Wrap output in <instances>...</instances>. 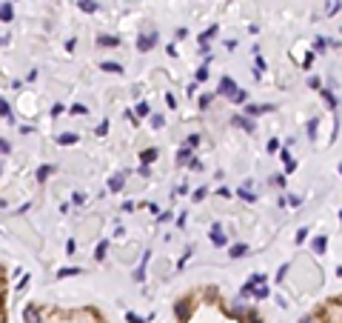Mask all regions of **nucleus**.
Masks as SVG:
<instances>
[{"mask_svg":"<svg viewBox=\"0 0 342 323\" xmlns=\"http://www.w3.org/2000/svg\"><path fill=\"white\" fill-rule=\"evenodd\" d=\"M123 183H126V174H123V172H117L112 180H109V189H112V192H120V189H123Z\"/></svg>","mask_w":342,"mask_h":323,"instance_id":"3","label":"nucleus"},{"mask_svg":"<svg viewBox=\"0 0 342 323\" xmlns=\"http://www.w3.org/2000/svg\"><path fill=\"white\" fill-rule=\"evenodd\" d=\"M322 98H325V103H328V106H331V109L337 106V98L331 95V89H325V92H322Z\"/></svg>","mask_w":342,"mask_h":323,"instance_id":"23","label":"nucleus"},{"mask_svg":"<svg viewBox=\"0 0 342 323\" xmlns=\"http://www.w3.org/2000/svg\"><path fill=\"white\" fill-rule=\"evenodd\" d=\"M197 143H200V137H197V135L185 137V149H191V146H197Z\"/></svg>","mask_w":342,"mask_h":323,"instance_id":"26","label":"nucleus"},{"mask_svg":"<svg viewBox=\"0 0 342 323\" xmlns=\"http://www.w3.org/2000/svg\"><path fill=\"white\" fill-rule=\"evenodd\" d=\"M234 92H237L234 80H231V77H223V80H220V89H217V95H226V98H231Z\"/></svg>","mask_w":342,"mask_h":323,"instance_id":"1","label":"nucleus"},{"mask_svg":"<svg viewBox=\"0 0 342 323\" xmlns=\"http://www.w3.org/2000/svg\"><path fill=\"white\" fill-rule=\"evenodd\" d=\"M0 274H3V269H0Z\"/></svg>","mask_w":342,"mask_h":323,"instance_id":"35","label":"nucleus"},{"mask_svg":"<svg viewBox=\"0 0 342 323\" xmlns=\"http://www.w3.org/2000/svg\"><path fill=\"white\" fill-rule=\"evenodd\" d=\"M71 112H74V115H86V106H80V103H77V106H71Z\"/></svg>","mask_w":342,"mask_h":323,"instance_id":"30","label":"nucleus"},{"mask_svg":"<svg viewBox=\"0 0 342 323\" xmlns=\"http://www.w3.org/2000/svg\"><path fill=\"white\" fill-rule=\"evenodd\" d=\"M177 160H180V163H188V160H191V152H188V149H180Z\"/></svg>","mask_w":342,"mask_h":323,"instance_id":"21","label":"nucleus"},{"mask_svg":"<svg viewBox=\"0 0 342 323\" xmlns=\"http://www.w3.org/2000/svg\"><path fill=\"white\" fill-rule=\"evenodd\" d=\"M234 123H237V126H243L245 132H251V129H254V123H251V120H245V118H234Z\"/></svg>","mask_w":342,"mask_h":323,"instance_id":"18","label":"nucleus"},{"mask_svg":"<svg viewBox=\"0 0 342 323\" xmlns=\"http://www.w3.org/2000/svg\"><path fill=\"white\" fill-rule=\"evenodd\" d=\"M282 163H285V172H294V166H296V163L291 160V154L285 152V149H282Z\"/></svg>","mask_w":342,"mask_h":323,"instance_id":"16","label":"nucleus"},{"mask_svg":"<svg viewBox=\"0 0 342 323\" xmlns=\"http://www.w3.org/2000/svg\"><path fill=\"white\" fill-rule=\"evenodd\" d=\"M51 172H54V166H40V169H37V180H40V183H43V180H46V177H49Z\"/></svg>","mask_w":342,"mask_h":323,"instance_id":"13","label":"nucleus"},{"mask_svg":"<svg viewBox=\"0 0 342 323\" xmlns=\"http://www.w3.org/2000/svg\"><path fill=\"white\" fill-rule=\"evenodd\" d=\"M23 318H26V323H43V318H40V312L34 306H29L26 312H23Z\"/></svg>","mask_w":342,"mask_h":323,"instance_id":"5","label":"nucleus"},{"mask_svg":"<svg viewBox=\"0 0 342 323\" xmlns=\"http://www.w3.org/2000/svg\"><path fill=\"white\" fill-rule=\"evenodd\" d=\"M126 318H129V323H143V321H140V318H137V315H134V312H129Z\"/></svg>","mask_w":342,"mask_h":323,"instance_id":"33","label":"nucleus"},{"mask_svg":"<svg viewBox=\"0 0 342 323\" xmlns=\"http://www.w3.org/2000/svg\"><path fill=\"white\" fill-rule=\"evenodd\" d=\"M71 274H80L77 266H68V269H57V277H71Z\"/></svg>","mask_w":342,"mask_h":323,"instance_id":"14","label":"nucleus"},{"mask_svg":"<svg viewBox=\"0 0 342 323\" xmlns=\"http://www.w3.org/2000/svg\"><path fill=\"white\" fill-rule=\"evenodd\" d=\"M245 98H248V92H243V89H237V92L231 95V103H245Z\"/></svg>","mask_w":342,"mask_h":323,"instance_id":"15","label":"nucleus"},{"mask_svg":"<svg viewBox=\"0 0 342 323\" xmlns=\"http://www.w3.org/2000/svg\"><path fill=\"white\" fill-rule=\"evenodd\" d=\"M314 252H317V255H322V252H325V238H317V240H314Z\"/></svg>","mask_w":342,"mask_h":323,"instance_id":"19","label":"nucleus"},{"mask_svg":"<svg viewBox=\"0 0 342 323\" xmlns=\"http://www.w3.org/2000/svg\"><path fill=\"white\" fill-rule=\"evenodd\" d=\"M248 252V246L245 243H237V246H231V257H243Z\"/></svg>","mask_w":342,"mask_h":323,"instance_id":"12","label":"nucleus"},{"mask_svg":"<svg viewBox=\"0 0 342 323\" xmlns=\"http://www.w3.org/2000/svg\"><path fill=\"white\" fill-rule=\"evenodd\" d=\"M154 43H157V34H148V37L143 34V37L137 40V49H140V51H148L151 46H154Z\"/></svg>","mask_w":342,"mask_h":323,"instance_id":"2","label":"nucleus"},{"mask_svg":"<svg viewBox=\"0 0 342 323\" xmlns=\"http://www.w3.org/2000/svg\"><path fill=\"white\" fill-rule=\"evenodd\" d=\"M106 132H109V123L103 120V123H100V126H97V135H106Z\"/></svg>","mask_w":342,"mask_h":323,"instance_id":"31","label":"nucleus"},{"mask_svg":"<svg viewBox=\"0 0 342 323\" xmlns=\"http://www.w3.org/2000/svg\"><path fill=\"white\" fill-rule=\"evenodd\" d=\"M106 249H109V243L103 240V243H100V246H97V260H103V255H106Z\"/></svg>","mask_w":342,"mask_h":323,"instance_id":"27","label":"nucleus"},{"mask_svg":"<svg viewBox=\"0 0 342 323\" xmlns=\"http://www.w3.org/2000/svg\"><path fill=\"white\" fill-rule=\"evenodd\" d=\"M140 157H143V163H151V160H157V149H146Z\"/></svg>","mask_w":342,"mask_h":323,"instance_id":"17","label":"nucleus"},{"mask_svg":"<svg viewBox=\"0 0 342 323\" xmlns=\"http://www.w3.org/2000/svg\"><path fill=\"white\" fill-rule=\"evenodd\" d=\"M12 17H15V9H12V3H3V6H0V20H3V23H9Z\"/></svg>","mask_w":342,"mask_h":323,"instance_id":"6","label":"nucleus"},{"mask_svg":"<svg viewBox=\"0 0 342 323\" xmlns=\"http://www.w3.org/2000/svg\"><path fill=\"white\" fill-rule=\"evenodd\" d=\"M0 115H3V118H9V120H12V109H9V103L3 100V98H0Z\"/></svg>","mask_w":342,"mask_h":323,"instance_id":"20","label":"nucleus"},{"mask_svg":"<svg viewBox=\"0 0 342 323\" xmlns=\"http://www.w3.org/2000/svg\"><path fill=\"white\" fill-rule=\"evenodd\" d=\"M214 34H217V26H211L208 32H203V34H200V46H208V40H211Z\"/></svg>","mask_w":342,"mask_h":323,"instance_id":"10","label":"nucleus"},{"mask_svg":"<svg viewBox=\"0 0 342 323\" xmlns=\"http://www.w3.org/2000/svg\"><path fill=\"white\" fill-rule=\"evenodd\" d=\"M97 43H100V46H117L120 40H117L114 34H100V37H97Z\"/></svg>","mask_w":342,"mask_h":323,"instance_id":"8","label":"nucleus"},{"mask_svg":"<svg viewBox=\"0 0 342 323\" xmlns=\"http://www.w3.org/2000/svg\"><path fill=\"white\" fill-rule=\"evenodd\" d=\"M299 323H314V315H305V318H302Z\"/></svg>","mask_w":342,"mask_h":323,"instance_id":"34","label":"nucleus"},{"mask_svg":"<svg viewBox=\"0 0 342 323\" xmlns=\"http://www.w3.org/2000/svg\"><path fill=\"white\" fill-rule=\"evenodd\" d=\"M205 77H208V69L203 66V69H200V72H197V80H205Z\"/></svg>","mask_w":342,"mask_h":323,"instance_id":"29","label":"nucleus"},{"mask_svg":"<svg viewBox=\"0 0 342 323\" xmlns=\"http://www.w3.org/2000/svg\"><path fill=\"white\" fill-rule=\"evenodd\" d=\"M177 315L182 318V321L188 318V303H185V300H182V303H177Z\"/></svg>","mask_w":342,"mask_h":323,"instance_id":"22","label":"nucleus"},{"mask_svg":"<svg viewBox=\"0 0 342 323\" xmlns=\"http://www.w3.org/2000/svg\"><path fill=\"white\" fill-rule=\"evenodd\" d=\"M80 9L89 12V15H94V12H97V3H94V0H80Z\"/></svg>","mask_w":342,"mask_h":323,"instance_id":"11","label":"nucleus"},{"mask_svg":"<svg viewBox=\"0 0 342 323\" xmlns=\"http://www.w3.org/2000/svg\"><path fill=\"white\" fill-rule=\"evenodd\" d=\"M77 140H80V137L71 135V132H63V135H57V143H60V146H74Z\"/></svg>","mask_w":342,"mask_h":323,"instance_id":"4","label":"nucleus"},{"mask_svg":"<svg viewBox=\"0 0 342 323\" xmlns=\"http://www.w3.org/2000/svg\"><path fill=\"white\" fill-rule=\"evenodd\" d=\"M137 115H140V118H146V115H148V103H140V106H137Z\"/></svg>","mask_w":342,"mask_h":323,"instance_id":"28","label":"nucleus"},{"mask_svg":"<svg viewBox=\"0 0 342 323\" xmlns=\"http://www.w3.org/2000/svg\"><path fill=\"white\" fill-rule=\"evenodd\" d=\"M100 69H103V72H112V75H120V72H123V66H120V63H112V60H106Z\"/></svg>","mask_w":342,"mask_h":323,"instance_id":"9","label":"nucleus"},{"mask_svg":"<svg viewBox=\"0 0 342 323\" xmlns=\"http://www.w3.org/2000/svg\"><path fill=\"white\" fill-rule=\"evenodd\" d=\"M211 240L217 243V246H226V243H228V240H226V235H223V229H220V226H214V229H211Z\"/></svg>","mask_w":342,"mask_h":323,"instance_id":"7","label":"nucleus"},{"mask_svg":"<svg viewBox=\"0 0 342 323\" xmlns=\"http://www.w3.org/2000/svg\"><path fill=\"white\" fill-rule=\"evenodd\" d=\"M251 295H254L257 300H262V298H268V289H265V286H262V289H251Z\"/></svg>","mask_w":342,"mask_h":323,"instance_id":"25","label":"nucleus"},{"mask_svg":"<svg viewBox=\"0 0 342 323\" xmlns=\"http://www.w3.org/2000/svg\"><path fill=\"white\" fill-rule=\"evenodd\" d=\"M211 98H214V95H203V98H200V106H208V103H211Z\"/></svg>","mask_w":342,"mask_h":323,"instance_id":"32","label":"nucleus"},{"mask_svg":"<svg viewBox=\"0 0 342 323\" xmlns=\"http://www.w3.org/2000/svg\"><path fill=\"white\" fill-rule=\"evenodd\" d=\"M257 283H265V274H251V280H248V286H257Z\"/></svg>","mask_w":342,"mask_h":323,"instance_id":"24","label":"nucleus"}]
</instances>
